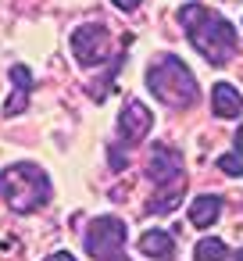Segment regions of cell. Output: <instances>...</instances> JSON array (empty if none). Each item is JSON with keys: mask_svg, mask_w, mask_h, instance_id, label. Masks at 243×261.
Returning a JSON list of instances; mask_svg holds the SVG:
<instances>
[{"mask_svg": "<svg viewBox=\"0 0 243 261\" xmlns=\"http://www.w3.org/2000/svg\"><path fill=\"white\" fill-rule=\"evenodd\" d=\"M179 22L190 36V47L207 61V65H229L239 50L236 40V25L229 18H222L218 11L204 8V4H182L179 8Z\"/></svg>", "mask_w": 243, "mask_h": 261, "instance_id": "cell-1", "label": "cell"}, {"mask_svg": "<svg viewBox=\"0 0 243 261\" xmlns=\"http://www.w3.org/2000/svg\"><path fill=\"white\" fill-rule=\"evenodd\" d=\"M0 197L15 215H33L50 204L54 186L47 168H40L36 161H15L8 168H0Z\"/></svg>", "mask_w": 243, "mask_h": 261, "instance_id": "cell-2", "label": "cell"}, {"mask_svg": "<svg viewBox=\"0 0 243 261\" xmlns=\"http://www.w3.org/2000/svg\"><path fill=\"white\" fill-rule=\"evenodd\" d=\"M147 86L150 93L168 104V108H193L200 100V86H197V75L190 72V65L175 54H161L157 61H150L147 68Z\"/></svg>", "mask_w": 243, "mask_h": 261, "instance_id": "cell-3", "label": "cell"}, {"mask_svg": "<svg viewBox=\"0 0 243 261\" xmlns=\"http://www.w3.org/2000/svg\"><path fill=\"white\" fill-rule=\"evenodd\" d=\"M125 240H129V229H125V222L115 218V215L93 218V222L86 225V232H83V247H86V254H90L93 261H115V257H122Z\"/></svg>", "mask_w": 243, "mask_h": 261, "instance_id": "cell-4", "label": "cell"}, {"mask_svg": "<svg viewBox=\"0 0 243 261\" xmlns=\"http://www.w3.org/2000/svg\"><path fill=\"white\" fill-rule=\"evenodd\" d=\"M72 54L83 68H97L111 58V33L97 22H86L72 33Z\"/></svg>", "mask_w": 243, "mask_h": 261, "instance_id": "cell-5", "label": "cell"}, {"mask_svg": "<svg viewBox=\"0 0 243 261\" xmlns=\"http://www.w3.org/2000/svg\"><path fill=\"white\" fill-rule=\"evenodd\" d=\"M150 129H154V111L143 100H136V97L125 100L122 111H118V136H122V143L125 147H136V143L147 140Z\"/></svg>", "mask_w": 243, "mask_h": 261, "instance_id": "cell-6", "label": "cell"}, {"mask_svg": "<svg viewBox=\"0 0 243 261\" xmlns=\"http://www.w3.org/2000/svg\"><path fill=\"white\" fill-rule=\"evenodd\" d=\"M147 175L157 186H175L182 179V154L172 150V147H165V143H157L150 150V158H147Z\"/></svg>", "mask_w": 243, "mask_h": 261, "instance_id": "cell-7", "label": "cell"}, {"mask_svg": "<svg viewBox=\"0 0 243 261\" xmlns=\"http://www.w3.org/2000/svg\"><path fill=\"white\" fill-rule=\"evenodd\" d=\"M11 86H15V93H11L8 104H4V115H8V118H15V115H22V111L29 108V97H33L36 79H33V72H29L25 65H11Z\"/></svg>", "mask_w": 243, "mask_h": 261, "instance_id": "cell-8", "label": "cell"}, {"mask_svg": "<svg viewBox=\"0 0 243 261\" xmlns=\"http://www.w3.org/2000/svg\"><path fill=\"white\" fill-rule=\"evenodd\" d=\"M211 111L218 118H239L243 115V93L232 83H214V90H211Z\"/></svg>", "mask_w": 243, "mask_h": 261, "instance_id": "cell-9", "label": "cell"}, {"mask_svg": "<svg viewBox=\"0 0 243 261\" xmlns=\"http://www.w3.org/2000/svg\"><path fill=\"white\" fill-rule=\"evenodd\" d=\"M140 254L150 257V261H172V257H175V240H172V232H165V229H147V232L140 236Z\"/></svg>", "mask_w": 243, "mask_h": 261, "instance_id": "cell-10", "label": "cell"}, {"mask_svg": "<svg viewBox=\"0 0 243 261\" xmlns=\"http://www.w3.org/2000/svg\"><path fill=\"white\" fill-rule=\"evenodd\" d=\"M218 215H222V197H218V193H200V197H193V204H190V222H193L197 229L214 225Z\"/></svg>", "mask_w": 243, "mask_h": 261, "instance_id": "cell-11", "label": "cell"}, {"mask_svg": "<svg viewBox=\"0 0 243 261\" xmlns=\"http://www.w3.org/2000/svg\"><path fill=\"white\" fill-rule=\"evenodd\" d=\"M225 257H229V247L218 236H204L193 247V261H225Z\"/></svg>", "mask_w": 243, "mask_h": 261, "instance_id": "cell-12", "label": "cell"}, {"mask_svg": "<svg viewBox=\"0 0 243 261\" xmlns=\"http://www.w3.org/2000/svg\"><path fill=\"white\" fill-rule=\"evenodd\" d=\"M218 172L222 175H232V179H243V154L239 150H225L218 158Z\"/></svg>", "mask_w": 243, "mask_h": 261, "instance_id": "cell-13", "label": "cell"}, {"mask_svg": "<svg viewBox=\"0 0 243 261\" xmlns=\"http://www.w3.org/2000/svg\"><path fill=\"white\" fill-rule=\"evenodd\" d=\"M111 4H115L118 11H140V4H143V0H111Z\"/></svg>", "mask_w": 243, "mask_h": 261, "instance_id": "cell-14", "label": "cell"}, {"mask_svg": "<svg viewBox=\"0 0 243 261\" xmlns=\"http://www.w3.org/2000/svg\"><path fill=\"white\" fill-rule=\"evenodd\" d=\"M47 261H75V254H68V250H54Z\"/></svg>", "mask_w": 243, "mask_h": 261, "instance_id": "cell-15", "label": "cell"}, {"mask_svg": "<svg viewBox=\"0 0 243 261\" xmlns=\"http://www.w3.org/2000/svg\"><path fill=\"white\" fill-rule=\"evenodd\" d=\"M232 150H239V154H243V129L236 133V147H232Z\"/></svg>", "mask_w": 243, "mask_h": 261, "instance_id": "cell-16", "label": "cell"}, {"mask_svg": "<svg viewBox=\"0 0 243 261\" xmlns=\"http://www.w3.org/2000/svg\"><path fill=\"white\" fill-rule=\"evenodd\" d=\"M236 261H243V250H239V257H236Z\"/></svg>", "mask_w": 243, "mask_h": 261, "instance_id": "cell-17", "label": "cell"}, {"mask_svg": "<svg viewBox=\"0 0 243 261\" xmlns=\"http://www.w3.org/2000/svg\"><path fill=\"white\" fill-rule=\"evenodd\" d=\"M115 261H125V257H115Z\"/></svg>", "mask_w": 243, "mask_h": 261, "instance_id": "cell-18", "label": "cell"}]
</instances>
